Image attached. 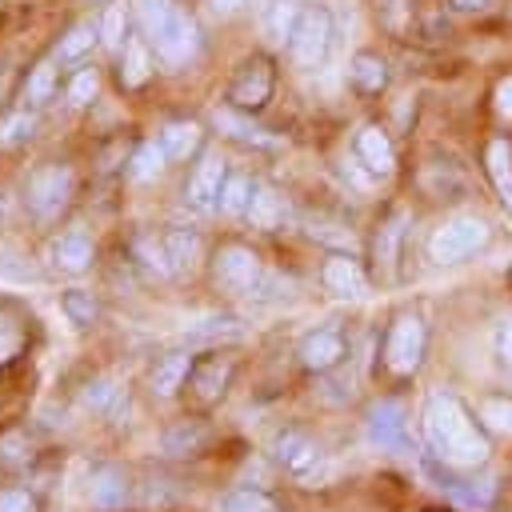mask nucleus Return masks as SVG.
<instances>
[{"mask_svg": "<svg viewBox=\"0 0 512 512\" xmlns=\"http://www.w3.org/2000/svg\"><path fill=\"white\" fill-rule=\"evenodd\" d=\"M252 192H256V184L248 176H228L224 192H220V212L224 216H244L248 204H252Z\"/></svg>", "mask_w": 512, "mask_h": 512, "instance_id": "obj_29", "label": "nucleus"}, {"mask_svg": "<svg viewBox=\"0 0 512 512\" xmlns=\"http://www.w3.org/2000/svg\"><path fill=\"white\" fill-rule=\"evenodd\" d=\"M424 440L432 456L452 468H480L492 452L488 436L452 392H432L424 400Z\"/></svg>", "mask_w": 512, "mask_h": 512, "instance_id": "obj_1", "label": "nucleus"}, {"mask_svg": "<svg viewBox=\"0 0 512 512\" xmlns=\"http://www.w3.org/2000/svg\"><path fill=\"white\" fill-rule=\"evenodd\" d=\"M216 128H224V136H232V140H240V144H256V148H276V140H272V136H268L264 128H256L252 120L236 116L232 108L216 112Z\"/></svg>", "mask_w": 512, "mask_h": 512, "instance_id": "obj_24", "label": "nucleus"}, {"mask_svg": "<svg viewBox=\"0 0 512 512\" xmlns=\"http://www.w3.org/2000/svg\"><path fill=\"white\" fill-rule=\"evenodd\" d=\"M140 24L148 44L168 68H184L200 52V32L196 24L172 4V0H140Z\"/></svg>", "mask_w": 512, "mask_h": 512, "instance_id": "obj_2", "label": "nucleus"}, {"mask_svg": "<svg viewBox=\"0 0 512 512\" xmlns=\"http://www.w3.org/2000/svg\"><path fill=\"white\" fill-rule=\"evenodd\" d=\"M344 360V336L340 328H316L300 340V364L312 372H328Z\"/></svg>", "mask_w": 512, "mask_h": 512, "instance_id": "obj_13", "label": "nucleus"}, {"mask_svg": "<svg viewBox=\"0 0 512 512\" xmlns=\"http://www.w3.org/2000/svg\"><path fill=\"white\" fill-rule=\"evenodd\" d=\"M244 216L252 220V228L272 232V228H280V224H284L288 204H284V196H280V192H272V188H256V192H252V204H248V212H244Z\"/></svg>", "mask_w": 512, "mask_h": 512, "instance_id": "obj_20", "label": "nucleus"}, {"mask_svg": "<svg viewBox=\"0 0 512 512\" xmlns=\"http://www.w3.org/2000/svg\"><path fill=\"white\" fill-rule=\"evenodd\" d=\"M160 240H164V256H168V272H172V276H184V272L196 268V260H200V236H196V232L172 228V232H164Z\"/></svg>", "mask_w": 512, "mask_h": 512, "instance_id": "obj_18", "label": "nucleus"}, {"mask_svg": "<svg viewBox=\"0 0 512 512\" xmlns=\"http://www.w3.org/2000/svg\"><path fill=\"white\" fill-rule=\"evenodd\" d=\"M188 372H192V356H184V352L168 356V360L156 364V372H152V392H156V396H172L176 388H184Z\"/></svg>", "mask_w": 512, "mask_h": 512, "instance_id": "obj_26", "label": "nucleus"}, {"mask_svg": "<svg viewBox=\"0 0 512 512\" xmlns=\"http://www.w3.org/2000/svg\"><path fill=\"white\" fill-rule=\"evenodd\" d=\"M84 404H88L92 412H116V408H120V388H116L112 380H92V384L84 388Z\"/></svg>", "mask_w": 512, "mask_h": 512, "instance_id": "obj_35", "label": "nucleus"}, {"mask_svg": "<svg viewBox=\"0 0 512 512\" xmlns=\"http://www.w3.org/2000/svg\"><path fill=\"white\" fill-rule=\"evenodd\" d=\"M484 244H488V224L476 220V216H456V220H448L444 228L432 232L428 256L436 264H460V260L476 256Z\"/></svg>", "mask_w": 512, "mask_h": 512, "instance_id": "obj_3", "label": "nucleus"}, {"mask_svg": "<svg viewBox=\"0 0 512 512\" xmlns=\"http://www.w3.org/2000/svg\"><path fill=\"white\" fill-rule=\"evenodd\" d=\"M200 444H204V432H200V428H188V424H180V428H172V432L164 436V448L176 452V456H188V452H196Z\"/></svg>", "mask_w": 512, "mask_h": 512, "instance_id": "obj_41", "label": "nucleus"}, {"mask_svg": "<svg viewBox=\"0 0 512 512\" xmlns=\"http://www.w3.org/2000/svg\"><path fill=\"white\" fill-rule=\"evenodd\" d=\"M496 108H500V116L512 120V76H504V80L496 84Z\"/></svg>", "mask_w": 512, "mask_h": 512, "instance_id": "obj_44", "label": "nucleus"}, {"mask_svg": "<svg viewBox=\"0 0 512 512\" xmlns=\"http://www.w3.org/2000/svg\"><path fill=\"white\" fill-rule=\"evenodd\" d=\"M460 468H452V464H444L440 472L432 468V476H436V484L448 492V496H456L460 504H476V508H484V504H492V496H496V480L492 476H456Z\"/></svg>", "mask_w": 512, "mask_h": 512, "instance_id": "obj_15", "label": "nucleus"}, {"mask_svg": "<svg viewBox=\"0 0 512 512\" xmlns=\"http://www.w3.org/2000/svg\"><path fill=\"white\" fill-rule=\"evenodd\" d=\"M212 276H216L220 288H228V292H236V296H256V292H264V284H268L260 256H256L252 248H244V244L220 248L216 260H212Z\"/></svg>", "mask_w": 512, "mask_h": 512, "instance_id": "obj_4", "label": "nucleus"}, {"mask_svg": "<svg viewBox=\"0 0 512 512\" xmlns=\"http://www.w3.org/2000/svg\"><path fill=\"white\" fill-rule=\"evenodd\" d=\"M488 176L500 192V204L504 212L512 216V144L508 140H492L488 144Z\"/></svg>", "mask_w": 512, "mask_h": 512, "instance_id": "obj_21", "label": "nucleus"}, {"mask_svg": "<svg viewBox=\"0 0 512 512\" xmlns=\"http://www.w3.org/2000/svg\"><path fill=\"white\" fill-rule=\"evenodd\" d=\"M164 164H168L164 144L148 140V144H140L136 156H132V176H136V180H156V176L164 172Z\"/></svg>", "mask_w": 512, "mask_h": 512, "instance_id": "obj_30", "label": "nucleus"}, {"mask_svg": "<svg viewBox=\"0 0 512 512\" xmlns=\"http://www.w3.org/2000/svg\"><path fill=\"white\" fill-rule=\"evenodd\" d=\"M220 512H276V504L256 488H236L232 496H224Z\"/></svg>", "mask_w": 512, "mask_h": 512, "instance_id": "obj_34", "label": "nucleus"}, {"mask_svg": "<svg viewBox=\"0 0 512 512\" xmlns=\"http://www.w3.org/2000/svg\"><path fill=\"white\" fill-rule=\"evenodd\" d=\"M320 276H324V288H328L332 296L356 300V296L368 292V276H364L360 260H352V256H328V264H324Z\"/></svg>", "mask_w": 512, "mask_h": 512, "instance_id": "obj_16", "label": "nucleus"}, {"mask_svg": "<svg viewBox=\"0 0 512 512\" xmlns=\"http://www.w3.org/2000/svg\"><path fill=\"white\" fill-rule=\"evenodd\" d=\"M152 76V52L144 40H124V56H120V84L124 88H140Z\"/></svg>", "mask_w": 512, "mask_h": 512, "instance_id": "obj_22", "label": "nucleus"}, {"mask_svg": "<svg viewBox=\"0 0 512 512\" xmlns=\"http://www.w3.org/2000/svg\"><path fill=\"white\" fill-rule=\"evenodd\" d=\"M288 48H292V60L300 68L324 64V56L332 48V12L320 8V4L304 8L300 20H296V28H292V36H288Z\"/></svg>", "mask_w": 512, "mask_h": 512, "instance_id": "obj_6", "label": "nucleus"}, {"mask_svg": "<svg viewBox=\"0 0 512 512\" xmlns=\"http://www.w3.org/2000/svg\"><path fill=\"white\" fill-rule=\"evenodd\" d=\"M268 96H272V64H268L264 56H252V60L236 72V80H232V88H228V100H232V108H240V112H256V108L268 104Z\"/></svg>", "mask_w": 512, "mask_h": 512, "instance_id": "obj_8", "label": "nucleus"}, {"mask_svg": "<svg viewBox=\"0 0 512 512\" xmlns=\"http://www.w3.org/2000/svg\"><path fill=\"white\" fill-rule=\"evenodd\" d=\"M20 348H24V332H20V324H16L12 316H4V312H0V364L16 360V356H20Z\"/></svg>", "mask_w": 512, "mask_h": 512, "instance_id": "obj_40", "label": "nucleus"}, {"mask_svg": "<svg viewBox=\"0 0 512 512\" xmlns=\"http://www.w3.org/2000/svg\"><path fill=\"white\" fill-rule=\"evenodd\" d=\"M160 144H164L168 160H188V156L200 148V124H196V120H172V124L164 128Z\"/></svg>", "mask_w": 512, "mask_h": 512, "instance_id": "obj_23", "label": "nucleus"}, {"mask_svg": "<svg viewBox=\"0 0 512 512\" xmlns=\"http://www.w3.org/2000/svg\"><path fill=\"white\" fill-rule=\"evenodd\" d=\"M100 40V24H76V28H68V36H60V48H56V60L60 64H76V60H84V52H92V44Z\"/></svg>", "mask_w": 512, "mask_h": 512, "instance_id": "obj_25", "label": "nucleus"}, {"mask_svg": "<svg viewBox=\"0 0 512 512\" xmlns=\"http://www.w3.org/2000/svg\"><path fill=\"white\" fill-rule=\"evenodd\" d=\"M96 88H100V76H96L92 68L76 72V76H72V84H68V104H72V108H84V104H92Z\"/></svg>", "mask_w": 512, "mask_h": 512, "instance_id": "obj_38", "label": "nucleus"}, {"mask_svg": "<svg viewBox=\"0 0 512 512\" xmlns=\"http://www.w3.org/2000/svg\"><path fill=\"white\" fill-rule=\"evenodd\" d=\"M52 88H56V68L44 60V64H36V68H32L24 96H28V104H32V108H40V104H48V100H52Z\"/></svg>", "mask_w": 512, "mask_h": 512, "instance_id": "obj_31", "label": "nucleus"}, {"mask_svg": "<svg viewBox=\"0 0 512 512\" xmlns=\"http://www.w3.org/2000/svg\"><path fill=\"white\" fill-rule=\"evenodd\" d=\"M272 456H276V464H280L284 472H292V476H300V480L320 464V448H316L304 432H292V428L272 440Z\"/></svg>", "mask_w": 512, "mask_h": 512, "instance_id": "obj_11", "label": "nucleus"}, {"mask_svg": "<svg viewBox=\"0 0 512 512\" xmlns=\"http://www.w3.org/2000/svg\"><path fill=\"white\" fill-rule=\"evenodd\" d=\"M300 12H304V8H300L296 0H276V4L268 8V16H264V32H268V40L284 44V40L292 36V28H296Z\"/></svg>", "mask_w": 512, "mask_h": 512, "instance_id": "obj_27", "label": "nucleus"}, {"mask_svg": "<svg viewBox=\"0 0 512 512\" xmlns=\"http://www.w3.org/2000/svg\"><path fill=\"white\" fill-rule=\"evenodd\" d=\"M228 380H232V360L212 356V360H204V364L192 368V388H196V396H200L204 404L220 400V396L228 392Z\"/></svg>", "mask_w": 512, "mask_h": 512, "instance_id": "obj_19", "label": "nucleus"}, {"mask_svg": "<svg viewBox=\"0 0 512 512\" xmlns=\"http://www.w3.org/2000/svg\"><path fill=\"white\" fill-rule=\"evenodd\" d=\"M64 316L72 320V324H92L96 316H100V304L92 300V292H84V288H72V292H64Z\"/></svg>", "mask_w": 512, "mask_h": 512, "instance_id": "obj_32", "label": "nucleus"}, {"mask_svg": "<svg viewBox=\"0 0 512 512\" xmlns=\"http://www.w3.org/2000/svg\"><path fill=\"white\" fill-rule=\"evenodd\" d=\"M236 8H244V0H212V12L216 16H232Z\"/></svg>", "mask_w": 512, "mask_h": 512, "instance_id": "obj_45", "label": "nucleus"}, {"mask_svg": "<svg viewBox=\"0 0 512 512\" xmlns=\"http://www.w3.org/2000/svg\"><path fill=\"white\" fill-rule=\"evenodd\" d=\"M404 216H392L384 228H380V236H376V264H384V272L396 264V248H400V236H404Z\"/></svg>", "mask_w": 512, "mask_h": 512, "instance_id": "obj_33", "label": "nucleus"}, {"mask_svg": "<svg viewBox=\"0 0 512 512\" xmlns=\"http://www.w3.org/2000/svg\"><path fill=\"white\" fill-rule=\"evenodd\" d=\"M72 192H76L72 168L48 164V168H40V172L28 180V196H24V200H28V208H32L36 220H56V216L68 208Z\"/></svg>", "mask_w": 512, "mask_h": 512, "instance_id": "obj_7", "label": "nucleus"}, {"mask_svg": "<svg viewBox=\"0 0 512 512\" xmlns=\"http://www.w3.org/2000/svg\"><path fill=\"white\" fill-rule=\"evenodd\" d=\"M32 132H36V116L16 112V116H8V120L0 124V148H16V144H24Z\"/></svg>", "mask_w": 512, "mask_h": 512, "instance_id": "obj_37", "label": "nucleus"}, {"mask_svg": "<svg viewBox=\"0 0 512 512\" xmlns=\"http://www.w3.org/2000/svg\"><path fill=\"white\" fill-rule=\"evenodd\" d=\"M480 420H488V428L512 436V400H500V396L484 400V404H480Z\"/></svg>", "mask_w": 512, "mask_h": 512, "instance_id": "obj_39", "label": "nucleus"}, {"mask_svg": "<svg viewBox=\"0 0 512 512\" xmlns=\"http://www.w3.org/2000/svg\"><path fill=\"white\" fill-rule=\"evenodd\" d=\"M132 500V484L120 468H96L88 476V504L96 512H120Z\"/></svg>", "mask_w": 512, "mask_h": 512, "instance_id": "obj_12", "label": "nucleus"}, {"mask_svg": "<svg viewBox=\"0 0 512 512\" xmlns=\"http://www.w3.org/2000/svg\"><path fill=\"white\" fill-rule=\"evenodd\" d=\"M92 256H96V248H92V240H88V232H80V228H72V232H64L56 244H52V264L60 268V272H88L92 268Z\"/></svg>", "mask_w": 512, "mask_h": 512, "instance_id": "obj_17", "label": "nucleus"}, {"mask_svg": "<svg viewBox=\"0 0 512 512\" xmlns=\"http://www.w3.org/2000/svg\"><path fill=\"white\" fill-rule=\"evenodd\" d=\"M492 0H452V8H460V12H480V8H488Z\"/></svg>", "mask_w": 512, "mask_h": 512, "instance_id": "obj_46", "label": "nucleus"}, {"mask_svg": "<svg viewBox=\"0 0 512 512\" xmlns=\"http://www.w3.org/2000/svg\"><path fill=\"white\" fill-rule=\"evenodd\" d=\"M368 440L384 452H408V412L400 400H380L368 412Z\"/></svg>", "mask_w": 512, "mask_h": 512, "instance_id": "obj_9", "label": "nucleus"}, {"mask_svg": "<svg viewBox=\"0 0 512 512\" xmlns=\"http://www.w3.org/2000/svg\"><path fill=\"white\" fill-rule=\"evenodd\" d=\"M352 80H356V88H364V92H380V88L388 84V64H384L380 56H372V52H360V56L352 60Z\"/></svg>", "mask_w": 512, "mask_h": 512, "instance_id": "obj_28", "label": "nucleus"}, {"mask_svg": "<svg viewBox=\"0 0 512 512\" xmlns=\"http://www.w3.org/2000/svg\"><path fill=\"white\" fill-rule=\"evenodd\" d=\"M224 180H228V168H224V160H220V156H204V160L196 164V172H192L188 188H184V200H188V208H196V212H216V208H220V192H224Z\"/></svg>", "mask_w": 512, "mask_h": 512, "instance_id": "obj_10", "label": "nucleus"}, {"mask_svg": "<svg viewBox=\"0 0 512 512\" xmlns=\"http://www.w3.org/2000/svg\"><path fill=\"white\" fill-rule=\"evenodd\" d=\"M100 44H108V48L124 44V0L104 8V16H100Z\"/></svg>", "mask_w": 512, "mask_h": 512, "instance_id": "obj_36", "label": "nucleus"}, {"mask_svg": "<svg viewBox=\"0 0 512 512\" xmlns=\"http://www.w3.org/2000/svg\"><path fill=\"white\" fill-rule=\"evenodd\" d=\"M496 356H500V364L512 372V320L500 324V332H496Z\"/></svg>", "mask_w": 512, "mask_h": 512, "instance_id": "obj_43", "label": "nucleus"}, {"mask_svg": "<svg viewBox=\"0 0 512 512\" xmlns=\"http://www.w3.org/2000/svg\"><path fill=\"white\" fill-rule=\"evenodd\" d=\"M424 352H428V328H424V320L412 316V312L396 316V324L388 328V340H384V364L396 376H412L424 364Z\"/></svg>", "mask_w": 512, "mask_h": 512, "instance_id": "obj_5", "label": "nucleus"}, {"mask_svg": "<svg viewBox=\"0 0 512 512\" xmlns=\"http://www.w3.org/2000/svg\"><path fill=\"white\" fill-rule=\"evenodd\" d=\"M356 160H360L372 176H392V172H396V152H392V140L384 136V128L364 124V128L356 132Z\"/></svg>", "mask_w": 512, "mask_h": 512, "instance_id": "obj_14", "label": "nucleus"}, {"mask_svg": "<svg viewBox=\"0 0 512 512\" xmlns=\"http://www.w3.org/2000/svg\"><path fill=\"white\" fill-rule=\"evenodd\" d=\"M0 512H36V500L24 488H4L0 492Z\"/></svg>", "mask_w": 512, "mask_h": 512, "instance_id": "obj_42", "label": "nucleus"}]
</instances>
